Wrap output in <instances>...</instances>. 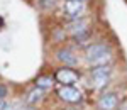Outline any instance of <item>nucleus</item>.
<instances>
[{
    "label": "nucleus",
    "instance_id": "1",
    "mask_svg": "<svg viewBox=\"0 0 127 110\" xmlns=\"http://www.w3.org/2000/svg\"><path fill=\"white\" fill-rule=\"evenodd\" d=\"M87 61L95 64V66H107V63L110 61V49L105 42H97L87 48Z\"/></svg>",
    "mask_w": 127,
    "mask_h": 110
},
{
    "label": "nucleus",
    "instance_id": "2",
    "mask_svg": "<svg viewBox=\"0 0 127 110\" xmlns=\"http://www.w3.org/2000/svg\"><path fill=\"white\" fill-rule=\"evenodd\" d=\"M90 76H92V81H93L95 88H102L110 80V68L108 66H95L90 71Z\"/></svg>",
    "mask_w": 127,
    "mask_h": 110
},
{
    "label": "nucleus",
    "instance_id": "3",
    "mask_svg": "<svg viewBox=\"0 0 127 110\" xmlns=\"http://www.w3.org/2000/svg\"><path fill=\"white\" fill-rule=\"evenodd\" d=\"M58 97L63 102H68V103H80L81 102V91L75 86H69V85H61L58 90Z\"/></svg>",
    "mask_w": 127,
    "mask_h": 110
},
{
    "label": "nucleus",
    "instance_id": "4",
    "mask_svg": "<svg viewBox=\"0 0 127 110\" xmlns=\"http://www.w3.org/2000/svg\"><path fill=\"white\" fill-rule=\"evenodd\" d=\"M78 73L73 70V68H69V66H64V68H59L56 73H54V80L61 83V85H69V86H73V83H76L78 81Z\"/></svg>",
    "mask_w": 127,
    "mask_h": 110
},
{
    "label": "nucleus",
    "instance_id": "5",
    "mask_svg": "<svg viewBox=\"0 0 127 110\" xmlns=\"http://www.w3.org/2000/svg\"><path fill=\"white\" fill-rule=\"evenodd\" d=\"M83 9H85L83 0H66L64 2V14L71 19H76L83 12Z\"/></svg>",
    "mask_w": 127,
    "mask_h": 110
},
{
    "label": "nucleus",
    "instance_id": "6",
    "mask_svg": "<svg viewBox=\"0 0 127 110\" xmlns=\"http://www.w3.org/2000/svg\"><path fill=\"white\" fill-rule=\"evenodd\" d=\"M119 105V98L115 93H103L98 100V110H115Z\"/></svg>",
    "mask_w": 127,
    "mask_h": 110
},
{
    "label": "nucleus",
    "instance_id": "7",
    "mask_svg": "<svg viewBox=\"0 0 127 110\" xmlns=\"http://www.w3.org/2000/svg\"><path fill=\"white\" fill-rule=\"evenodd\" d=\"M56 56H58V59L61 61V63H64V66H76L78 64V58L73 54V51L69 49H59L58 53H56Z\"/></svg>",
    "mask_w": 127,
    "mask_h": 110
},
{
    "label": "nucleus",
    "instance_id": "8",
    "mask_svg": "<svg viewBox=\"0 0 127 110\" xmlns=\"http://www.w3.org/2000/svg\"><path fill=\"white\" fill-rule=\"evenodd\" d=\"M69 30H71V34H73V37H76L80 34H85V32H88L87 30V22H85V20L73 22V24L69 26Z\"/></svg>",
    "mask_w": 127,
    "mask_h": 110
},
{
    "label": "nucleus",
    "instance_id": "9",
    "mask_svg": "<svg viewBox=\"0 0 127 110\" xmlns=\"http://www.w3.org/2000/svg\"><path fill=\"white\" fill-rule=\"evenodd\" d=\"M41 98H42V90L36 86L34 90H31L29 93H27V98H26V102H27L29 105H34V103L41 102Z\"/></svg>",
    "mask_w": 127,
    "mask_h": 110
},
{
    "label": "nucleus",
    "instance_id": "10",
    "mask_svg": "<svg viewBox=\"0 0 127 110\" xmlns=\"http://www.w3.org/2000/svg\"><path fill=\"white\" fill-rule=\"evenodd\" d=\"M36 86L37 88H51L53 86V78L51 76H39L37 80H36Z\"/></svg>",
    "mask_w": 127,
    "mask_h": 110
},
{
    "label": "nucleus",
    "instance_id": "11",
    "mask_svg": "<svg viewBox=\"0 0 127 110\" xmlns=\"http://www.w3.org/2000/svg\"><path fill=\"white\" fill-rule=\"evenodd\" d=\"M54 2H56V0H39V5L41 7H42V9H53V7H54Z\"/></svg>",
    "mask_w": 127,
    "mask_h": 110
},
{
    "label": "nucleus",
    "instance_id": "12",
    "mask_svg": "<svg viewBox=\"0 0 127 110\" xmlns=\"http://www.w3.org/2000/svg\"><path fill=\"white\" fill-rule=\"evenodd\" d=\"M5 97H7V88L3 85H0V100H3Z\"/></svg>",
    "mask_w": 127,
    "mask_h": 110
},
{
    "label": "nucleus",
    "instance_id": "13",
    "mask_svg": "<svg viewBox=\"0 0 127 110\" xmlns=\"http://www.w3.org/2000/svg\"><path fill=\"white\" fill-rule=\"evenodd\" d=\"M7 109H9L7 102H5V100H0V110H7Z\"/></svg>",
    "mask_w": 127,
    "mask_h": 110
},
{
    "label": "nucleus",
    "instance_id": "14",
    "mask_svg": "<svg viewBox=\"0 0 127 110\" xmlns=\"http://www.w3.org/2000/svg\"><path fill=\"white\" fill-rule=\"evenodd\" d=\"M19 110H32L31 107H22V109H19Z\"/></svg>",
    "mask_w": 127,
    "mask_h": 110
},
{
    "label": "nucleus",
    "instance_id": "15",
    "mask_svg": "<svg viewBox=\"0 0 127 110\" xmlns=\"http://www.w3.org/2000/svg\"><path fill=\"white\" fill-rule=\"evenodd\" d=\"M69 110H78V109H69Z\"/></svg>",
    "mask_w": 127,
    "mask_h": 110
}]
</instances>
